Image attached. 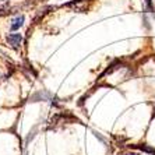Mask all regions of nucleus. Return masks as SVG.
<instances>
[{
  "label": "nucleus",
  "mask_w": 155,
  "mask_h": 155,
  "mask_svg": "<svg viewBox=\"0 0 155 155\" xmlns=\"http://www.w3.org/2000/svg\"><path fill=\"white\" fill-rule=\"evenodd\" d=\"M7 42L10 43L11 48H14V49H18V48L21 46L22 43V36L20 34H10L7 36Z\"/></svg>",
  "instance_id": "obj_1"
},
{
  "label": "nucleus",
  "mask_w": 155,
  "mask_h": 155,
  "mask_svg": "<svg viewBox=\"0 0 155 155\" xmlns=\"http://www.w3.org/2000/svg\"><path fill=\"white\" fill-rule=\"evenodd\" d=\"M22 24H24V15H18V17H15L14 20L11 21V29H13V31L20 29L22 27Z\"/></svg>",
  "instance_id": "obj_2"
},
{
  "label": "nucleus",
  "mask_w": 155,
  "mask_h": 155,
  "mask_svg": "<svg viewBox=\"0 0 155 155\" xmlns=\"http://www.w3.org/2000/svg\"><path fill=\"white\" fill-rule=\"evenodd\" d=\"M138 148H141V150H144V151H147V152H151V154H155V150L148 148L147 145H138Z\"/></svg>",
  "instance_id": "obj_3"
}]
</instances>
